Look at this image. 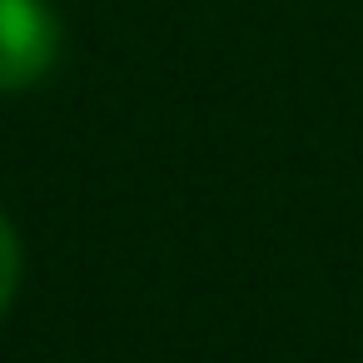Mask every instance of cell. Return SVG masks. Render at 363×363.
Masks as SVG:
<instances>
[{"label": "cell", "mask_w": 363, "mask_h": 363, "mask_svg": "<svg viewBox=\"0 0 363 363\" xmlns=\"http://www.w3.org/2000/svg\"><path fill=\"white\" fill-rule=\"evenodd\" d=\"M16 289H21V239H16V224L0 214V318H6Z\"/></svg>", "instance_id": "obj_2"}, {"label": "cell", "mask_w": 363, "mask_h": 363, "mask_svg": "<svg viewBox=\"0 0 363 363\" xmlns=\"http://www.w3.org/2000/svg\"><path fill=\"white\" fill-rule=\"evenodd\" d=\"M60 21L45 0H0V90H26L50 75Z\"/></svg>", "instance_id": "obj_1"}]
</instances>
